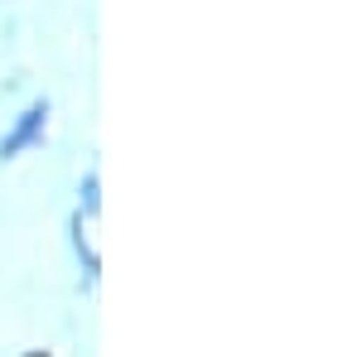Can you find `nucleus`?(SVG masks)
Segmentation results:
<instances>
[{"mask_svg": "<svg viewBox=\"0 0 362 357\" xmlns=\"http://www.w3.org/2000/svg\"><path fill=\"white\" fill-rule=\"evenodd\" d=\"M39 126H44V107H34V111H25V121L10 131V136L0 140V155H15L20 145H29V140L39 136Z\"/></svg>", "mask_w": 362, "mask_h": 357, "instance_id": "f257e3e1", "label": "nucleus"}]
</instances>
